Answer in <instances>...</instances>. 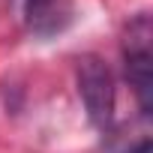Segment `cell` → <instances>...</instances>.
I'll use <instances>...</instances> for the list:
<instances>
[{"mask_svg": "<svg viewBox=\"0 0 153 153\" xmlns=\"http://www.w3.org/2000/svg\"><path fill=\"white\" fill-rule=\"evenodd\" d=\"M75 81H78V96L84 102L87 120L96 129H108L114 120V102H117L114 75L108 63L96 54H84L75 66Z\"/></svg>", "mask_w": 153, "mask_h": 153, "instance_id": "cell-1", "label": "cell"}, {"mask_svg": "<svg viewBox=\"0 0 153 153\" xmlns=\"http://www.w3.org/2000/svg\"><path fill=\"white\" fill-rule=\"evenodd\" d=\"M123 63L126 78L135 90L138 108L144 117H150V99H153V54H150V24L147 18H135L129 24L126 42H123Z\"/></svg>", "mask_w": 153, "mask_h": 153, "instance_id": "cell-2", "label": "cell"}, {"mask_svg": "<svg viewBox=\"0 0 153 153\" xmlns=\"http://www.w3.org/2000/svg\"><path fill=\"white\" fill-rule=\"evenodd\" d=\"M72 18V0H24V21L36 36L60 33Z\"/></svg>", "mask_w": 153, "mask_h": 153, "instance_id": "cell-3", "label": "cell"}]
</instances>
